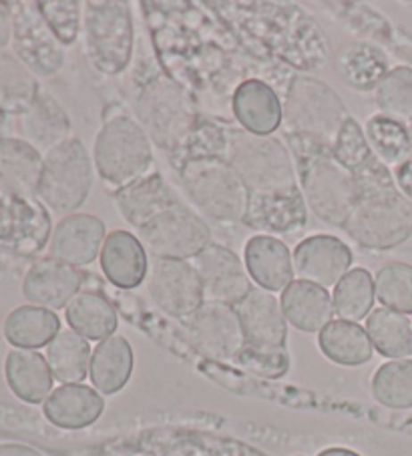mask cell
Returning a JSON list of instances; mask_svg holds the SVG:
<instances>
[{
  "label": "cell",
  "mask_w": 412,
  "mask_h": 456,
  "mask_svg": "<svg viewBox=\"0 0 412 456\" xmlns=\"http://www.w3.org/2000/svg\"><path fill=\"white\" fill-rule=\"evenodd\" d=\"M0 456H43V454L25 444H0Z\"/></svg>",
  "instance_id": "obj_49"
},
{
  "label": "cell",
  "mask_w": 412,
  "mask_h": 456,
  "mask_svg": "<svg viewBox=\"0 0 412 456\" xmlns=\"http://www.w3.org/2000/svg\"><path fill=\"white\" fill-rule=\"evenodd\" d=\"M235 121L242 131L258 137H272L284 123V105L272 86L264 81H243L232 99Z\"/></svg>",
  "instance_id": "obj_22"
},
{
  "label": "cell",
  "mask_w": 412,
  "mask_h": 456,
  "mask_svg": "<svg viewBox=\"0 0 412 456\" xmlns=\"http://www.w3.org/2000/svg\"><path fill=\"white\" fill-rule=\"evenodd\" d=\"M392 175H394L396 187H399L400 193L408 201H412V155L408 157L407 161H402L399 167H394Z\"/></svg>",
  "instance_id": "obj_47"
},
{
  "label": "cell",
  "mask_w": 412,
  "mask_h": 456,
  "mask_svg": "<svg viewBox=\"0 0 412 456\" xmlns=\"http://www.w3.org/2000/svg\"><path fill=\"white\" fill-rule=\"evenodd\" d=\"M376 300L383 308L399 314H412V265L404 262H388L376 272Z\"/></svg>",
  "instance_id": "obj_41"
},
{
  "label": "cell",
  "mask_w": 412,
  "mask_h": 456,
  "mask_svg": "<svg viewBox=\"0 0 412 456\" xmlns=\"http://www.w3.org/2000/svg\"><path fill=\"white\" fill-rule=\"evenodd\" d=\"M336 70L342 81L358 93L376 91L388 75L386 54L375 45L354 43L344 46L336 57Z\"/></svg>",
  "instance_id": "obj_33"
},
{
  "label": "cell",
  "mask_w": 412,
  "mask_h": 456,
  "mask_svg": "<svg viewBox=\"0 0 412 456\" xmlns=\"http://www.w3.org/2000/svg\"><path fill=\"white\" fill-rule=\"evenodd\" d=\"M380 111L394 119H412V69L394 67L375 91Z\"/></svg>",
  "instance_id": "obj_42"
},
{
  "label": "cell",
  "mask_w": 412,
  "mask_h": 456,
  "mask_svg": "<svg viewBox=\"0 0 412 456\" xmlns=\"http://www.w3.org/2000/svg\"><path fill=\"white\" fill-rule=\"evenodd\" d=\"M144 248L157 259H194L211 243V230L184 203L163 211L139 232Z\"/></svg>",
  "instance_id": "obj_10"
},
{
  "label": "cell",
  "mask_w": 412,
  "mask_h": 456,
  "mask_svg": "<svg viewBox=\"0 0 412 456\" xmlns=\"http://www.w3.org/2000/svg\"><path fill=\"white\" fill-rule=\"evenodd\" d=\"M288 145L308 209L324 224L344 227L356 203L352 173L338 165L330 147L300 137H288Z\"/></svg>",
  "instance_id": "obj_2"
},
{
  "label": "cell",
  "mask_w": 412,
  "mask_h": 456,
  "mask_svg": "<svg viewBox=\"0 0 412 456\" xmlns=\"http://www.w3.org/2000/svg\"><path fill=\"white\" fill-rule=\"evenodd\" d=\"M375 155L368 145L367 133L360 127V123L354 119V117H348L346 123L340 129L338 137L332 145V157L338 161V165L348 173L358 171L364 163H367L370 157Z\"/></svg>",
  "instance_id": "obj_44"
},
{
  "label": "cell",
  "mask_w": 412,
  "mask_h": 456,
  "mask_svg": "<svg viewBox=\"0 0 412 456\" xmlns=\"http://www.w3.org/2000/svg\"><path fill=\"white\" fill-rule=\"evenodd\" d=\"M51 216L38 198H19L0 190V249L37 256L51 241Z\"/></svg>",
  "instance_id": "obj_12"
},
{
  "label": "cell",
  "mask_w": 412,
  "mask_h": 456,
  "mask_svg": "<svg viewBox=\"0 0 412 456\" xmlns=\"http://www.w3.org/2000/svg\"><path fill=\"white\" fill-rule=\"evenodd\" d=\"M12 41V6L0 3V51H4Z\"/></svg>",
  "instance_id": "obj_48"
},
{
  "label": "cell",
  "mask_w": 412,
  "mask_h": 456,
  "mask_svg": "<svg viewBox=\"0 0 412 456\" xmlns=\"http://www.w3.org/2000/svg\"><path fill=\"white\" fill-rule=\"evenodd\" d=\"M356 203L342 230L367 249H392L412 235V201L396 187L392 171L372 155L352 173Z\"/></svg>",
  "instance_id": "obj_1"
},
{
  "label": "cell",
  "mask_w": 412,
  "mask_h": 456,
  "mask_svg": "<svg viewBox=\"0 0 412 456\" xmlns=\"http://www.w3.org/2000/svg\"><path fill=\"white\" fill-rule=\"evenodd\" d=\"M101 270L111 284L121 289H135L147 280L149 257L144 243L127 230L107 233L101 248Z\"/></svg>",
  "instance_id": "obj_23"
},
{
  "label": "cell",
  "mask_w": 412,
  "mask_h": 456,
  "mask_svg": "<svg viewBox=\"0 0 412 456\" xmlns=\"http://www.w3.org/2000/svg\"><path fill=\"white\" fill-rule=\"evenodd\" d=\"M12 54L35 77H53L65 65V46L46 25L37 3H11Z\"/></svg>",
  "instance_id": "obj_11"
},
{
  "label": "cell",
  "mask_w": 412,
  "mask_h": 456,
  "mask_svg": "<svg viewBox=\"0 0 412 456\" xmlns=\"http://www.w3.org/2000/svg\"><path fill=\"white\" fill-rule=\"evenodd\" d=\"M41 85L37 77L9 51H0V111L22 115L33 105Z\"/></svg>",
  "instance_id": "obj_37"
},
{
  "label": "cell",
  "mask_w": 412,
  "mask_h": 456,
  "mask_svg": "<svg viewBox=\"0 0 412 456\" xmlns=\"http://www.w3.org/2000/svg\"><path fill=\"white\" fill-rule=\"evenodd\" d=\"M318 346L330 362L348 368L367 364L375 354L367 328L346 320H332L318 334Z\"/></svg>",
  "instance_id": "obj_32"
},
{
  "label": "cell",
  "mask_w": 412,
  "mask_h": 456,
  "mask_svg": "<svg viewBox=\"0 0 412 456\" xmlns=\"http://www.w3.org/2000/svg\"><path fill=\"white\" fill-rule=\"evenodd\" d=\"M179 203L168 181L157 171H149L144 177L115 191V206L127 224L141 232L145 225L160 217L163 211Z\"/></svg>",
  "instance_id": "obj_20"
},
{
  "label": "cell",
  "mask_w": 412,
  "mask_h": 456,
  "mask_svg": "<svg viewBox=\"0 0 412 456\" xmlns=\"http://www.w3.org/2000/svg\"><path fill=\"white\" fill-rule=\"evenodd\" d=\"M235 312L242 322L245 346L258 350L286 348L288 322L274 294L251 288V292L235 305Z\"/></svg>",
  "instance_id": "obj_17"
},
{
  "label": "cell",
  "mask_w": 412,
  "mask_h": 456,
  "mask_svg": "<svg viewBox=\"0 0 412 456\" xmlns=\"http://www.w3.org/2000/svg\"><path fill=\"white\" fill-rule=\"evenodd\" d=\"M4 125H6V115L0 111V137H4L3 133H4Z\"/></svg>",
  "instance_id": "obj_51"
},
{
  "label": "cell",
  "mask_w": 412,
  "mask_h": 456,
  "mask_svg": "<svg viewBox=\"0 0 412 456\" xmlns=\"http://www.w3.org/2000/svg\"><path fill=\"white\" fill-rule=\"evenodd\" d=\"M348 117L344 101L330 85L312 77L292 81L284 101L282 125H286V137L308 139L332 149Z\"/></svg>",
  "instance_id": "obj_6"
},
{
  "label": "cell",
  "mask_w": 412,
  "mask_h": 456,
  "mask_svg": "<svg viewBox=\"0 0 412 456\" xmlns=\"http://www.w3.org/2000/svg\"><path fill=\"white\" fill-rule=\"evenodd\" d=\"M83 278L77 267L43 257L29 267L22 278V296L25 300L45 310L67 308L69 302L81 292Z\"/></svg>",
  "instance_id": "obj_19"
},
{
  "label": "cell",
  "mask_w": 412,
  "mask_h": 456,
  "mask_svg": "<svg viewBox=\"0 0 412 456\" xmlns=\"http://www.w3.org/2000/svg\"><path fill=\"white\" fill-rule=\"evenodd\" d=\"M127 456V454H125ZM129 456H152V454H129ZM160 456H261L260 452L243 444H213V446H195L192 452H171Z\"/></svg>",
  "instance_id": "obj_46"
},
{
  "label": "cell",
  "mask_w": 412,
  "mask_h": 456,
  "mask_svg": "<svg viewBox=\"0 0 412 456\" xmlns=\"http://www.w3.org/2000/svg\"><path fill=\"white\" fill-rule=\"evenodd\" d=\"M85 46L91 65L107 77L121 75L133 54V17L117 0L87 3L83 11Z\"/></svg>",
  "instance_id": "obj_9"
},
{
  "label": "cell",
  "mask_w": 412,
  "mask_h": 456,
  "mask_svg": "<svg viewBox=\"0 0 412 456\" xmlns=\"http://www.w3.org/2000/svg\"><path fill=\"white\" fill-rule=\"evenodd\" d=\"M91 346L75 330H61L57 338L46 346V362L61 384H83L91 368Z\"/></svg>",
  "instance_id": "obj_35"
},
{
  "label": "cell",
  "mask_w": 412,
  "mask_h": 456,
  "mask_svg": "<svg viewBox=\"0 0 412 456\" xmlns=\"http://www.w3.org/2000/svg\"><path fill=\"white\" fill-rule=\"evenodd\" d=\"M43 153L21 137H0V190L19 198H38Z\"/></svg>",
  "instance_id": "obj_26"
},
{
  "label": "cell",
  "mask_w": 412,
  "mask_h": 456,
  "mask_svg": "<svg viewBox=\"0 0 412 456\" xmlns=\"http://www.w3.org/2000/svg\"><path fill=\"white\" fill-rule=\"evenodd\" d=\"M226 161L240 175L250 200L302 191L292 153L276 137H258L229 129Z\"/></svg>",
  "instance_id": "obj_3"
},
{
  "label": "cell",
  "mask_w": 412,
  "mask_h": 456,
  "mask_svg": "<svg viewBox=\"0 0 412 456\" xmlns=\"http://www.w3.org/2000/svg\"><path fill=\"white\" fill-rule=\"evenodd\" d=\"M367 334L384 358L407 360L412 356V322L394 310L376 308L367 318Z\"/></svg>",
  "instance_id": "obj_36"
},
{
  "label": "cell",
  "mask_w": 412,
  "mask_h": 456,
  "mask_svg": "<svg viewBox=\"0 0 412 456\" xmlns=\"http://www.w3.org/2000/svg\"><path fill=\"white\" fill-rule=\"evenodd\" d=\"M95 163L83 141L70 137L43 155L38 200L57 216L77 214L93 190Z\"/></svg>",
  "instance_id": "obj_8"
},
{
  "label": "cell",
  "mask_w": 412,
  "mask_h": 456,
  "mask_svg": "<svg viewBox=\"0 0 412 456\" xmlns=\"http://www.w3.org/2000/svg\"><path fill=\"white\" fill-rule=\"evenodd\" d=\"M243 224L266 235L300 232L308 224V206L302 191L278 198L250 200Z\"/></svg>",
  "instance_id": "obj_29"
},
{
  "label": "cell",
  "mask_w": 412,
  "mask_h": 456,
  "mask_svg": "<svg viewBox=\"0 0 412 456\" xmlns=\"http://www.w3.org/2000/svg\"><path fill=\"white\" fill-rule=\"evenodd\" d=\"M105 400L87 384H61L45 400L43 414L53 427L62 430H81L101 419Z\"/></svg>",
  "instance_id": "obj_25"
},
{
  "label": "cell",
  "mask_w": 412,
  "mask_h": 456,
  "mask_svg": "<svg viewBox=\"0 0 412 456\" xmlns=\"http://www.w3.org/2000/svg\"><path fill=\"white\" fill-rule=\"evenodd\" d=\"M189 340L205 356L219 362H235L243 350L245 338L234 305L205 302L192 316L181 320Z\"/></svg>",
  "instance_id": "obj_14"
},
{
  "label": "cell",
  "mask_w": 412,
  "mask_h": 456,
  "mask_svg": "<svg viewBox=\"0 0 412 456\" xmlns=\"http://www.w3.org/2000/svg\"><path fill=\"white\" fill-rule=\"evenodd\" d=\"M4 379L14 396L27 404H45L54 376L49 362L37 350H11L4 360Z\"/></svg>",
  "instance_id": "obj_28"
},
{
  "label": "cell",
  "mask_w": 412,
  "mask_h": 456,
  "mask_svg": "<svg viewBox=\"0 0 412 456\" xmlns=\"http://www.w3.org/2000/svg\"><path fill=\"white\" fill-rule=\"evenodd\" d=\"M93 163L99 177L117 191L149 173L153 143L139 121L127 115L111 117L95 139Z\"/></svg>",
  "instance_id": "obj_7"
},
{
  "label": "cell",
  "mask_w": 412,
  "mask_h": 456,
  "mask_svg": "<svg viewBox=\"0 0 412 456\" xmlns=\"http://www.w3.org/2000/svg\"><path fill=\"white\" fill-rule=\"evenodd\" d=\"M376 300L375 278L364 267H354L334 286L332 292V304L340 320L354 322L367 320Z\"/></svg>",
  "instance_id": "obj_39"
},
{
  "label": "cell",
  "mask_w": 412,
  "mask_h": 456,
  "mask_svg": "<svg viewBox=\"0 0 412 456\" xmlns=\"http://www.w3.org/2000/svg\"><path fill=\"white\" fill-rule=\"evenodd\" d=\"M243 265L251 281L269 294L284 292L294 281V257L274 235H253L243 249Z\"/></svg>",
  "instance_id": "obj_21"
},
{
  "label": "cell",
  "mask_w": 412,
  "mask_h": 456,
  "mask_svg": "<svg viewBox=\"0 0 412 456\" xmlns=\"http://www.w3.org/2000/svg\"><path fill=\"white\" fill-rule=\"evenodd\" d=\"M21 139L46 155L70 139V117L49 91L41 89L25 113L19 115Z\"/></svg>",
  "instance_id": "obj_24"
},
{
  "label": "cell",
  "mask_w": 412,
  "mask_h": 456,
  "mask_svg": "<svg viewBox=\"0 0 412 456\" xmlns=\"http://www.w3.org/2000/svg\"><path fill=\"white\" fill-rule=\"evenodd\" d=\"M378 404L392 411L412 408V360H391L378 368L370 384Z\"/></svg>",
  "instance_id": "obj_40"
},
{
  "label": "cell",
  "mask_w": 412,
  "mask_h": 456,
  "mask_svg": "<svg viewBox=\"0 0 412 456\" xmlns=\"http://www.w3.org/2000/svg\"><path fill=\"white\" fill-rule=\"evenodd\" d=\"M318 456H362V454L350 451V448L336 446V448H326V451H322Z\"/></svg>",
  "instance_id": "obj_50"
},
{
  "label": "cell",
  "mask_w": 412,
  "mask_h": 456,
  "mask_svg": "<svg viewBox=\"0 0 412 456\" xmlns=\"http://www.w3.org/2000/svg\"><path fill=\"white\" fill-rule=\"evenodd\" d=\"M37 6L61 45H75L78 33H81L83 4L77 0H43V3H37Z\"/></svg>",
  "instance_id": "obj_43"
},
{
  "label": "cell",
  "mask_w": 412,
  "mask_h": 456,
  "mask_svg": "<svg viewBox=\"0 0 412 456\" xmlns=\"http://www.w3.org/2000/svg\"><path fill=\"white\" fill-rule=\"evenodd\" d=\"M194 267L202 280L205 302L235 305L251 292L248 270L232 251L219 243H210L202 254L194 257Z\"/></svg>",
  "instance_id": "obj_15"
},
{
  "label": "cell",
  "mask_w": 412,
  "mask_h": 456,
  "mask_svg": "<svg viewBox=\"0 0 412 456\" xmlns=\"http://www.w3.org/2000/svg\"><path fill=\"white\" fill-rule=\"evenodd\" d=\"M294 273L300 280L322 288H334L342 280L352 265V249L336 235L318 233L302 240L296 246L294 254Z\"/></svg>",
  "instance_id": "obj_16"
},
{
  "label": "cell",
  "mask_w": 412,
  "mask_h": 456,
  "mask_svg": "<svg viewBox=\"0 0 412 456\" xmlns=\"http://www.w3.org/2000/svg\"><path fill=\"white\" fill-rule=\"evenodd\" d=\"M410 133H412V119H410Z\"/></svg>",
  "instance_id": "obj_52"
},
{
  "label": "cell",
  "mask_w": 412,
  "mask_h": 456,
  "mask_svg": "<svg viewBox=\"0 0 412 456\" xmlns=\"http://www.w3.org/2000/svg\"><path fill=\"white\" fill-rule=\"evenodd\" d=\"M367 139L380 161L386 167H399L402 161H407L412 155V133L400 119L388 117L384 113L372 115L367 123Z\"/></svg>",
  "instance_id": "obj_38"
},
{
  "label": "cell",
  "mask_w": 412,
  "mask_h": 456,
  "mask_svg": "<svg viewBox=\"0 0 412 456\" xmlns=\"http://www.w3.org/2000/svg\"><path fill=\"white\" fill-rule=\"evenodd\" d=\"M235 364H240L251 374L264 376V379H282L290 370V354L286 348L258 350L243 346V350L237 354Z\"/></svg>",
  "instance_id": "obj_45"
},
{
  "label": "cell",
  "mask_w": 412,
  "mask_h": 456,
  "mask_svg": "<svg viewBox=\"0 0 412 456\" xmlns=\"http://www.w3.org/2000/svg\"><path fill=\"white\" fill-rule=\"evenodd\" d=\"M280 305L288 324L308 334H320L334 316V304L328 289L306 280L292 281L282 292Z\"/></svg>",
  "instance_id": "obj_27"
},
{
  "label": "cell",
  "mask_w": 412,
  "mask_h": 456,
  "mask_svg": "<svg viewBox=\"0 0 412 456\" xmlns=\"http://www.w3.org/2000/svg\"><path fill=\"white\" fill-rule=\"evenodd\" d=\"M133 364V348L127 338L115 334L99 342L91 356L89 368L93 388L99 390L101 395H117L131 380Z\"/></svg>",
  "instance_id": "obj_30"
},
{
  "label": "cell",
  "mask_w": 412,
  "mask_h": 456,
  "mask_svg": "<svg viewBox=\"0 0 412 456\" xmlns=\"http://www.w3.org/2000/svg\"><path fill=\"white\" fill-rule=\"evenodd\" d=\"M135 113L152 143L171 155L185 145L200 125L192 99L165 75L155 77L141 89L135 101Z\"/></svg>",
  "instance_id": "obj_5"
},
{
  "label": "cell",
  "mask_w": 412,
  "mask_h": 456,
  "mask_svg": "<svg viewBox=\"0 0 412 456\" xmlns=\"http://www.w3.org/2000/svg\"><path fill=\"white\" fill-rule=\"evenodd\" d=\"M177 167L181 187L203 217L216 224H243L250 195L226 159H192Z\"/></svg>",
  "instance_id": "obj_4"
},
{
  "label": "cell",
  "mask_w": 412,
  "mask_h": 456,
  "mask_svg": "<svg viewBox=\"0 0 412 456\" xmlns=\"http://www.w3.org/2000/svg\"><path fill=\"white\" fill-rule=\"evenodd\" d=\"M145 281L157 308L179 322L192 316L205 304L202 280L189 262L153 257L149 262Z\"/></svg>",
  "instance_id": "obj_13"
},
{
  "label": "cell",
  "mask_w": 412,
  "mask_h": 456,
  "mask_svg": "<svg viewBox=\"0 0 412 456\" xmlns=\"http://www.w3.org/2000/svg\"><path fill=\"white\" fill-rule=\"evenodd\" d=\"M107 232L103 219L93 214H70L53 227L49 254L53 259L83 267L101 256Z\"/></svg>",
  "instance_id": "obj_18"
},
{
  "label": "cell",
  "mask_w": 412,
  "mask_h": 456,
  "mask_svg": "<svg viewBox=\"0 0 412 456\" xmlns=\"http://www.w3.org/2000/svg\"><path fill=\"white\" fill-rule=\"evenodd\" d=\"M61 332V318L53 310L27 304L14 308L3 322V336L17 350H38Z\"/></svg>",
  "instance_id": "obj_31"
},
{
  "label": "cell",
  "mask_w": 412,
  "mask_h": 456,
  "mask_svg": "<svg viewBox=\"0 0 412 456\" xmlns=\"http://www.w3.org/2000/svg\"><path fill=\"white\" fill-rule=\"evenodd\" d=\"M65 318L70 330L81 334L85 340L103 342L115 336L117 312L101 294L78 292L65 308Z\"/></svg>",
  "instance_id": "obj_34"
}]
</instances>
